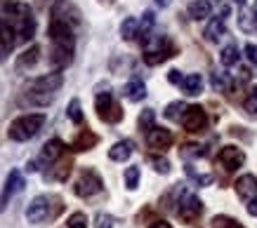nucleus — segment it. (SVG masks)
<instances>
[{
	"mask_svg": "<svg viewBox=\"0 0 257 228\" xmlns=\"http://www.w3.org/2000/svg\"><path fill=\"white\" fill-rule=\"evenodd\" d=\"M47 36H50V64L55 71H62L73 62L76 54V31H73V22L64 16L59 8L52 10Z\"/></svg>",
	"mask_w": 257,
	"mask_h": 228,
	"instance_id": "f257e3e1",
	"label": "nucleus"
},
{
	"mask_svg": "<svg viewBox=\"0 0 257 228\" xmlns=\"http://www.w3.org/2000/svg\"><path fill=\"white\" fill-rule=\"evenodd\" d=\"M62 85H64L62 71L40 76V78L31 80V82L26 85V90H24V96H22V104H26V106H36V108L50 106V104L55 102L57 92L62 90Z\"/></svg>",
	"mask_w": 257,
	"mask_h": 228,
	"instance_id": "f03ea898",
	"label": "nucleus"
},
{
	"mask_svg": "<svg viewBox=\"0 0 257 228\" xmlns=\"http://www.w3.org/2000/svg\"><path fill=\"white\" fill-rule=\"evenodd\" d=\"M5 14H8L5 22L15 28L17 40L29 42L36 36V16H33V10L26 2H10L5 8Z\"/></svg>",
	"mask_w": 257,
	"mask_h": 228,
	"instance_id": "7ed1b4c3",
	"label": "nucleus"
},
{
	"mask_svg": "<svg viewBox=\"0 0 257 228\" xmlns=\"http://www.w3.org/2000/svg\"><path fill=\"white\" fill-rule=\"evenodd\" d=\"M142 45H144L142 59H144L147 66H158V64H165L168 59L179 54L177 42L172 38H168V36H149Z\"/></svg>",
	"mask_w": 257,
	"mask_h": 228,
	"instance_id": "20e7f679",
	"label": "nucleus"
},
{
	"mask_svg": "<svg viewBox=\"0 0 257 228\" xmlns=\"http://www.w3.org/2000/svg\"><path fill=\"white\" fill-rule=\"evenodd\" d=\"M64 212L62 198L57 196H36L26 207V219L29 224H45V221L57 219Z\"/></svg>",
	"mask_w": 257,
	"mask_h": 228,
	"instance_id": "39448f33",
	"label": "nucleus"
},
{
	"mask_svg": "<svg viewBox=\"0 0 257 228\" xmlns=\"http://www.w3.org/2000/svg\"><path fill=\"white\" fill-rule=\"evenodd\" d=\"M43 125H45V116L43 113H26V116H19V118L10 122L8 136L12 142H29L43 130Z\"/></svg>",
	"mask_w": 257,
	"mask_h": 228,
	"instance_id": "423d86ee",
	"label": "nucleus"
},
{
	"mask_svg": "<svg viewBox=\"0 0 257 228\" xmlns=\"http://www.w3.org/2000/svg\"><path fill=\"white\" fill-rule=\"evenodd\" d=\"M175 214L179 216L182 224L187 226H198V221L203 216V200L191 190H182V196L177 200V207H175Z\"/></svg>",
	"mask_w": 257,
	"mask_h": 228,
	"instance_id": "0eeeda50",
	"label": "nucleus"
},
{
	"mask_svg": "<svg viewBox=\"0 0 257 228\" xmlns=\"http://www.w3.org/2000/svg\"><path fill=\"white\" fill-rule=\"evenodd\" d=\"M104 190V179H101V174L92 167H83L78 172V179L73 181V193L78 198H94L97 193Z\"/></svg>",
	"mask_w": 257,
	"mask_h": 228,
	"instance_id": "6e6552de",
	"label": "nucleus"
},
{
	"mask_svg": "<svg viewBox=\"0 0 257 228\" xmlns=\"http://www.w3.org/2000/svg\"><path fill=\"white\" fill-rule=\"evenodd\" d=\"M94 113H97V118H99L101 122H109V125L120 122L125 116L123 106L113 99L111 92H99V94L94 96Z\"/></svg>",
	"mask_w": 257,
	"mask_h": 228,
	"instance_id": "1a4fd4ad",
	"label": "nucleus"
},
{
	"mask_svg": "<svg viewBox=\"0 0 257 228\" xmlns=\"http://www.w3.org/2000/svg\"><path fill=\"white\" fill-rule=\"evenodd\" d=\"M217 165L224 170V172H236V170H241L243 165H245V153H243V148H238V146H222L217 153Z\"/></svg>",
	"mask_w": 257,
	"mask_h": 228,
	"instance_id": "9d476101",
	"label": "nucleus"
},
{
	"mask_svg": "<svg viewBox=\"0 0 257 228\" xmlns=\"http://www.w3.org/2000/svg\"><path fill=\"white\" fill-rule=\"evenodd\" d=\"M182 127L191 134H201L208 127V113L203 106H187L182 113Z\"/></svg>",
	"mask_w": 257,
	"mask_h": 228,
	"instance_id": "9b49d317",
	"label": "nucleus"
},
{
	"mask_svg": "<svg viewBox=\"0 0 257 228\" xmlns=\"http://www.w3.org/2000/svg\"><path fill=\"white\" fill-rule=\"evenodd\" d=\"M24 186H26V181H24L22 172H19V170H12V172L8 174L5 184H3V190H0V212L8 210L10 200H12L19 190H24Z\"/></svg>",
	"mask_w": 257,
	"mask_h": 228,
	"instance_id": "f8f14e48",
	"label": "nucleus"
},
{
	"mask_svg": "<svg viewBox=\"0 0 257 228\" xmlns=\"http://www.w3.org/2000/svg\"><path fill=\"white\" fill-rule=\"evenodd\" d=\"M144 134H147V146H149V148H154V150H158V153L168 150V148L172 146V142H175V136H172L170 130H165V127H158V125L149 127Z\"/></svg>",
	"mask_w": 257,
	"mask_h": 228,
	"instance_id": "ddd939ff",
	"label": "nucleus"
},
{
	"mask_svg": "<svg viewBox=\"0 0 257 228\" xmlns=\"http://www.w3.org/2000/svg\"><path fill=\"white\" fill-rule=\"evenodd\" d=\"M64 153H66V144H64L62 139H50V142H45V146L40 148V165L50 167L55 160H59Z\"/></svg>",
	"mask_w": 257,
	"mask_h": 228,
	"instance_id": "4468645a",
	"label": "nucleus"
},
{
	"mask_svg": "<svg viewBox=\"0 0 257 228\" xmlns=\"http://www.w3.org/2000/svg\"><path fill=\"white\" fill-rule=\"evenodd\" d=\"M236 196L241 198L243 202H248L252 198H257V176L255 174H241L234 184Z\"/></svg>",
	"mask_w": 257,
	"mask_h": 228,
	"instance_id": "2eb2a0df",
	"label": "nucleus"
},
{
	"mask_svg": "<svg viewBox=\"0 0 257 228\" xmlns=\"http://www.w3.org/2000/svg\"><path fill=\"white\" fill-rule=\"evenodd\" d=\"M71 170H73V160H71L69 156H62L59 160H55L52 165L47 167L45 179H50V181H66L69 179V174H71Z\"/></svg>",
	"mask_w": 257,
	"mask_h": 228,
	"instance_id": "dca6fc26",
	"label": "nucleus"
},
{
	"mask_svg": "<svg viewBox=\"0 0 257 228\" xmlns=\"http://www.w3.org/2000/svg\"><path fill=\"white\" fill-rule=\"evenodd\" d=\"M97 144H99V136H97L90 127H83V130L76 134L73 144H71V150H73V153H85V150H92Z\"/></svg>",
	"mask_w": 257,
	"mask_h": 228,
	"instance_id": "f3484780",
	"label": "nucleus"
},
{
	"mask_svg": "<svg viewBox=\"0 0 257 228\" xmlns=\"http://www.w3.org/2000/svg\"><path fill=\"white\" fill-rule=\"evenodd\" d=\"M15 45H17L15 28H12L5 19H0V59H5V56L15 50Z\"/></svg>",
	"mask_w": 257,
	"mask_h": 228,
	"instance_id": "a211bd4d",
	"label": "nucleus"
},
{
	"mask_svg": "<svg viewBox=\"0 0 257 228\" xmlns=\"http://www.w3.org/2000/svg\"><path fill=\"white\" fill-rule=\"evenodd\" d=\"M133 150H135V144L130 142V139L116 142V144H113V146L109 148V160H113V162H125V160H130Z\"/></svg>",
	"mask_w": 257,
	"mask_h": 228,
	"instance_id": "6ab92c4d",
	"label": "nucleus"
},
{
	"mask_svg": "<svg viewBox=\"0 0 257 228\" xmlns=\"http://www.w3.org/2000/svg\"><path fill=\"white\" fill-rule=\"evenodd\" d=\"M123 94H125L127 102L137 104V102H142V99H147V85H144L140 78H135L123 87Z\"/></svg>",
	"mask_w": 257,
	"mask_h": 228,
	"instance_id": "aec40b11",
	"label": "nucleus"
},
{
	"mask_svg": "<svg viewBox=\"0 0 257 228\" xmlns=\"http://www.w3.org/2000/svg\"><path fill=\"white\" fill-rule=\"evenodd\" d=\"M224 22H226V16H215V19H210V24L205 26V31H203V36H205L208 42H217V40L226 33Z\"/></svg>",
	"mask_w": 257,
	"mask_h": 228,
	"instance_id": "412c9836",
	"label": "nucleus"
},
{
	"mask_svg": "<svg viewBox=\"0 0 257 228\" xmlns=\"http://www.w3.org/2000/svg\"><path fill=\"white\" fill-rule=\"evenodd\" d=\"M187 12L194 22H203V19H208L212 14V2L210 0H194L187 8Z\"/></svg>",
	"mask_w": 257,
	"mask_h": 228,
	"instance_id": "4be33fe9",
	"label": "nucleus"
},
{
	"mask_svg": "<svg viewBox=\"0 0 257 228\" xmlns=\"http://www.w3.org/2000/svg\"><path fill=\"white\" fill-rule=\"evenodd\" d=\"M38 59H40V45H31L26 52L19 54V59H17V68H19V71H24V68H33V66L38 64Z\"/></svg>",
	"mask_w": 257,
	"mask_h": 228,
	"instance_id": "5701e85b",
	"label": "nucleus"
},
{
	"mask_svg": "<svg viewBox=\"0 0 257 228\" xmlns=\"http://www.w3.org/2000/svg\"><path fill=\"white\" fill-rule=\"evenodd\" d=\"M179 85H182V90H184V94H189V96L201 94V92H203V78H201V73H191V76H184Z\"/></svg>",
	"mask_w": 257,
	"mask_h": 228,
	"instance_id": "b1692460",
	"label": "nucleus"
},
{
	"mask_svg": "<svg viewBox=\"0 0 257 228\" xmlns=\"http://www.w3.org/2000/svg\"><path fill=\"white\" fill-rule=\"evenodd\" d=\"M219 62H222V66H236V64L241 62V50H238V45H226V48L222 50V54H219Z\"/></svg>",
	"mask_w": 257,
	"mask_h": 228,
	"instance_id": "393cba45",
	"label": "nucleus"
},
{
	"mask_svg": "<svg viewBox=\"0 0 257 228\" xmlns=\"http://www.w3.org/2000/svg\"><path fill=\"white\" fill-rule=\"evenodd\" d=\"M123 179H125V188H127V190H137V188H140L142 170H140V167H137V165H130V167H127V170H125Z\"/></svg>",
	"mask_w": 257,
	"mask_h": 228,
	"instance_id": "a878e982",
	"label": "nucleus"
},
{
	"mask_svg": "<svg viewBox=\"0 0 257 228\" xmlns=\"http://www.w3.org/2000/svg\"><path fill=\"white\" fill-rule=\"evenodd\" d=\"M187 176H189L191 181H194L198 188H205V186H210L212 179H215L212 174H201V172H196L194 165H187Z\"/></svg>",
	"mask_w": 257,
	"mask_h": 228,
	"instance_id": "bb28decb",
	"label": "nucleus"
},
{
	"mask_svg": "<svg viewBox=\"0 0 257 228\" xmlns=\"http://www.w3.org/2000/svg\"><path fill=\"white\" fill-rule=\"evenodd\" d=\"M212 228H245L238 219L234 216H229V214H217L215 219H212Z\"/></svg>",
	"mask_w": 257,
	"mask_h": 228,
	"instance_id": "cd10ccee",
	"label": "nucleus"
},
{
	"mask_svg": "<svg viewBox=\"0 0 257 228\" xmlns=\"http://www.w3.org/2000/svg\"><path fill=\"white\" fill-rule=\"evenodd\" d=\"M135 36H137V19L135 16H127L123 24H120V38L123 40H135Z\"/></svg>",
	"mask_w": 257,
	"mask_h": 228,
	"instance_id": "c85d7f7f",
	"label": "nucleus"
},
{
	"mask_svg": "<svg viewBox=\"0 0 257 228\" xmlns=\"http://www.w3.org/2000/svg\"><path fill=\"white\" fill-rule=\"evenodd\" d=\"M66 116H69V120H71V122H76V125H80V122H83V106H80L78 99H71V102H69Z\"/></svg>",
	"mask_w": 257,
	"mask_h": 228,
	"instance_id": "c756f323",
	"label": "nucleus"
},
{
	"mask_svg": "<svg viewBox=\"0 0 257 228\" xmlns=\"http://www.w3.org/2000/svg\"><path fill=\"white\" fill-rule=\"evenodd\" d=\"M137 125H140L142 132H147L149 127H154V125H156V113H154V108L142 110V116H140V120H137Z\"/></svg>",
	"mask_w": 257,
	"mask_h": 228,
	"instance_id": "7c9ffc66",
	"label": "nucleus"
},
{
	"mask_svg": "<svg viewBox=\"0 0 257 228\" xmlns=\"http://www.w3.org/2000/svg\"><path fill=\"white\" fill-rule=\"evenodd\" d=\"M149 162L154 165V172L158 174H170V160L161 156H149Z\"/></svg>",
	"mask_w": 257,
	"mask_h": 228,
	"instance_id": "2f4dec72",
	"label": "nucleus"
},
{
	"mask_svg": "<svg viewBox=\"0 0 257 228\" xmlns=\"http://www.w3.org/2000/svg\"><path fill=\"white\" fill-rule=\"evenodd\" d=\"M179 153H182V158H205L208 156V148L205 146H196V144H187Z\"/></svg>",
	"mask_w": 257,
	"mask_h": 228,
	"instance_id": "473e14b6",
	"label": "nucleus"
},
{
	"mask_svg": "<svg viewBox=\"0 0 257 228\" xmlns=\"http://www.w3.org/2000/svg\"><path fill=\"white\" fill-rule=\"evenodd\" d=\"M62 228H87V216L83 212H73Z\"/></svg>",
	"mask_w": 257,
	"mask_h": 228,
	"instance_id": "72a5a7b5",
	"label": "nucleus"
},
{
	"mask_svg": "<svg viewBox=\"0 0 257 228\" xmlns=\"http://www.w3.org/2000/svg\"><path fill=\"white\" fill-rule=\"evenodd\" d=\"M187 108V106H184V102H172V104H168V106H165V110H163V116L168 120H177L179 116H182V110Z\"/></svg>",
	"mask_w": 257,
	"mask_h": 228,
	"instance_id": "f704fd0d",
	"label": "nucleus"
},
{
	"mask_svg": "<svg viewBox=\"0 0 257 228\" xmlns=\"http://www.w3.org/2000/svg\"><path fill=\"white\" fill-rule=\"evenodd\" d=\"M113 224H116V219L106 212H97V216H94V228H113Z\"/></svg>",
	"mask_w": 257,
	"mask_h": 228,
	"instance_id": "c9c22d12",
	"label": "nucleus"
},
{
	"mask_svg": "<svg viewBox=\"0 0 257 228\" xmlns=\"http://www.w3.org/2000/svg\"><path fill=\"white\" fill-rule=\"evenodd\" d=\"M210 85H212V90H217V92H222V90L226 87V76H224V73H212Z\"/></svg>",
	"mask_w": 257,
	"mask_h": 228,
	"instance_id": "e433bc0d",
	"label": "nucleus"
},
{
	"mask_svg": "<svg viewBox=\"0 0 257 228\" xmlns=\"http://www.w3.org/2000/svg\"><path fill=\"white\" fill-rule=\"evenodd\" d=\"M243 106H245V110H248V113H252V116H255V113H257V92H250V94L245 96Z\"/></svg>",
	"mask_w": 257,
	"mask_h": 228,
	"instance_id": "4c0bfd02",
	"label": "nucleus"
},
{
	"mask_svg": "<svg viewBox=\"0 0 257 228\" xmlns=\"http://www.w3.org/2000/svg\"><path fill=\"white\" fill-rule=\"evenodd\" d=\"M245 56H248L250 64H255V66H257V45L248 42V45H245Z\"/></svg>",
	"mask_w": 257,
	"mask_h": 228,
	"instance_id": "58836bf2",
	"label": "nucleus"
},
{
	"mask_svg": "<svg viewBox=\"0 0 257 228\" xmlns=\"http://www.w3.org/2000/svg\"><path fill=\"white\" fill-rule=\"evenodd\" d=\"M182 78H184V76H182V71H177V68H172V71L168 73V82H170V85H179Z\"/></svg>",
	"mask_w": 257,
	"mask_h": 228,
	"instance_id": "ea45409f",
	"label": "nucleus"
},
{
	"mask_svg": "<svg viewBox=\"0 0 257 228\" xmlns=\"http://www.w3.org/2000/svg\"><path fill=\"white\" fill-rule=\"evenodd\" d=\"M147 228H172V224H168L165 219H154L147 224Z\"/></svg>",
	"mask_w": 257,
	"mask_h": 228,
	"instance_id": "a19ab883",
	"label": "nucleus"
},
{
	"mask_svg": "<svg viewBox=\"0 0 257 228\" xmlns=\"http://www.w3.org/2000/svg\"><path fill=\"white\" fill-rule=\"evenodd\" d=\"M245 210H248L250 216H255L257 219V198H252V200H248V204H245Z\"/></svg>",
	"mask_w": 257,
	"mask_h": 228,
	"instance_id": "79ce46f5",
	"label": "nucleus"
},
{
	"mask_svg": "<svg viewBox=\"0 0 257 228\" xmlns=\"http://www.w3.org/2000/svg\"><path fill=\"white\" fill-rule=\"evenodd\" d=\"M156 5L158 8H168V5H170V0H156Z\"/></svg>",
	"mask_w": 257,
	"mask_h": 228,
	"instance_id": "37998d69",
	"label": "nucleus"
},
{
	"mask_svg": "<svg viewBox=\"0 0 257 228\" xmlns=\"http://www.w3.org/2000/svg\"><path fill=\"white\" fill-rule=\"evenodd\" d=\"M252 19H255V24H257V5L252 8Z\"/></svg>",
	"mask_w": 257,
	"mask_h": 228,
	"instance_id": "c03bdc74",
	"label": "nucleus"
},
{
	"mask_svg": "<svg viewBox=\"0 0 257 228\" xmlns=\"http://www.w3.org/2000/svg\"><path fill=\"white\" fill-rule=\"evenodd\" d=\"M99 2H104V5H113L116 0H99Z\"/></svg>",
	"mask_w": 257,
	"mask_h": 228,
	"instance_id": "a18cd8bd",
	"label": "nucleus"
},
{
	"mask_svg": "<svg viewBox=\"0 0 257 228\" xmlns=\"http://www.w3.org/2000/svg\"><path fill=\"white\" fill-rule=\"evenodd\" d=\"M236 5H245V0H234Z\"/></svg>",
	"mask_w": 257,
	"mask_h": 228,
	"instance_id": "49530a36",
	"label": "nucleus"
},
{
	"mask_svg": "<svg viewBox=\"0 0 257 228\" xmlns=\"http://www.w3.org/2000/svg\"><path fill=\"white\" fill-rule=\"evenodd\" d=\"M252 92H257V85H255V90H252Z\"/></svg>",
	"mask_w": 257,
	"mask_h": 228,
	"instance_id": "de8ad7c7",
	"label": "nucleus"
}]
</instances>
